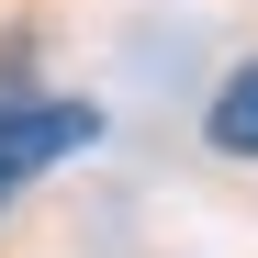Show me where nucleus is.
I'll return each mask as SVG.
<instances>
[{
    "label": "nucleus",
    "mask_w": 258,
    "mask_h": 258,
    "mask_svg": "<svg viewBox=\"0 0 258 258\" xmlns=\"http://www.w3.org/2000/svg\"><path fill=\"white\" fill-rule=\"evenodd\" d=\"M101 146V112L90 101H56V90H23V68H0V202L34 191L45 168L90 157Z\"/></svg>",
    "instance_id": "obj_1"
},
{
    "label": "nucleus",
    "mask_w": 258,
    "mask_h": 258,
    "mask_svg": "<svg viewBox=\"0 0 258 258\" xmlns=\"http://www.w3.org/2000/svg\"><path fill=\"white\" fill-rule=\"evenodd\" d=\"M202 135H213V157H247V168H258V56L225 68V90L202 101Z\"/></svg>",
    "instance_id": "obj_2"
}]
</instances>
